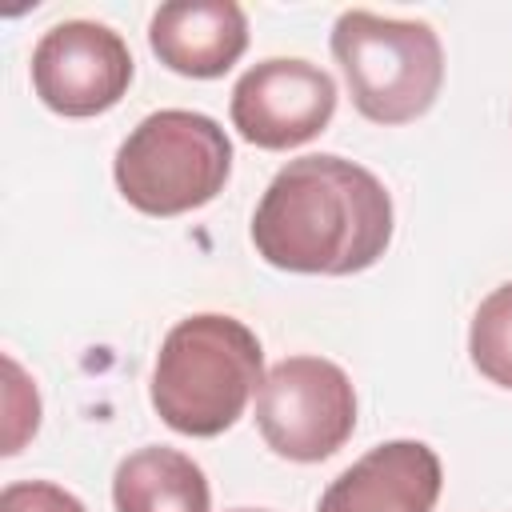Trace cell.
<instances>
[{
  "instance_id": "cell-2",
  "label": "cell",
  "mask_w": 512,
  "mask_h": 512,
  "mask_svg": "<svg viewBox=\"0 0 512 512\" xmlns=\"http://www.w3.org/2000/svg\"><path fill=\"white\" fill-rule=\"evenodd\" d=\"M264 380V348L256 332L224 312L180 320L152 368V408L184 436H220L232 428Z\"/></svg>"
},
{
  "instance_id": "cell-1",
  "label": "cell",
  "mask_w": 512,
  "mask_h": 512,
  "mask_svg": "<svg viewBox=\"0 0 512 512\" xmlns=\"http://www.w3.org/2000/svg\"><path fill=\"white\" fill-rule=\"evenodd\" d=\"M392 240L388 188L344 156L288 160L252 216L256 252L284 272L352 276L372 268Z\"/></svg>"
},
{
  "instance_id": "cell-13",
  "label": "cell",
  "mask_w": 512,
  "mask_h": 512,
  "mask_svg": "<svg viewBox=\"0 0 512 512\" xmlns=\"http://www.w3.org/2000/svg\"><path fill=\"white\" fill-rule=\"evenodd\" d=\"M232 512H264V508H232Z\"/></svg>"
},
{
  "instance_id": "cell-4",
  "label": "cell",
  "mask_w": 512,
  "mask_h": 512,
  "mask_svg": "<svg viewBox=\"0 0 512 512\" xmlns=\"http://www.w3.org/2000/svg\"><path fill=\"white\" fill-rule=\"evenodd\" d=\"M332 56L344 68L352 104L376 124H408L440 96L444 48L424 20L348 8L332 28Z\"/></svg>"
},
{
  "instance_id": "cell-11",
  "label": "cell",
  "mask_w": 512,
  "mask_h": 512,
  "mask_svg": "<svg viewBox=\"0 0 512 512\" xmlns=\"http://www.w3.org/2000/svg\"><path fill=\"white\" fill-rule=\"evenodd\" d=\"M468 352L480 376L512 388V284H500L492 296L480 300L468 328Z\"/></svg>"
},
{
  "instance_id": "cell-12",
  "label": "cell",
  "mask_w": 512,
  "mask_h": 512,
  "mask_svg": "<svg viewBox=\"0 0 512 512\" xmlns=\"http://www.w3.org/2000/svg\"><path fill=\"white\" fill-rule=\"evenodd\" d=\"M0 512H88L72 492L48 480H16L0 496Z\"/></svg>"
},
{
  "instance_id": "cell-10",
  "label": "cell",
  "mask_w": 512,
  "mask_h": 512,
  "mask_svg": "<svg viewBox=\"0 0 512 512\" xmlns=\"http://www.w3.org/2000/svg\"><path fill=\"white\" fill-rule=\"evenodd\" d=\"M116 512H208L212 492L204 468L164 444L136 448L112 476Z\"/></svg>"
},
{
  "instance_id": "cell-8",
  "label": "cell",
  "mask_w": 512,
  "mask_h": 512,
  "mask_svg": "<svg viewBox=\"0 0 512 512\" xmlns=\"http://www.w3.org/2000/svg\"><path fill=\"white\" fill-rule=\"evenodd\" d=\"M440 480V456L424 440H388L344 468L316 512H432Z\"/></svg>"
},
{
  "instance_id": "cell-7",
  "label": "cell",
  "mask_w": 512,
  "mask_h": 512,
  "mask_svg": "<svg viewBox=\"0 0 512 512\" xmlns=\"http://www.w3.org/2000/svg\"><path fill=\"white\" fill-rule=\"evenodd\" d=\"M336 112V80L308 60L272 56L232 88V124L256 148H296L324 132Z\"/></svg>"
},
{
  "instance_id": "cell-9",
  "label": "cell",
  "mask_w": 512,
  "mask_h": 512,
  "mask_svg": "<svg viewBox=\"0 0 512 512\" xmlns=\"http://www.w3.org/2000/svg\"><path fill=\"white\" fill-rule=\"evenodd\" d=\"M148 44L164 68L196 80L224 76L248 48V20L236 0H172L148 24Z\"/></svg>"
},
{
  "instance_id": "cell-6",
  "label": "cell",
  "mask_w": 512,
  "mask_h": 512,
  "mask_svg": "<svg viewBox=\"0 0 512 512\" xmlns=\"http://www.w3.org/2000/svg\"><path fill=\"white\" fill-rule=\"evenodd\" d=\"M132 84V52L108 24L64 20L32 48V88L60 116H96Z\"/></svg>"
},
{
  "instance_id": "cell-3",
  "label": "cell",
  "mask_w": 512,
  "mask_h": 512,
  "mask_svg": "<svg viewBox=\"0 0 512 512\" xmlns=\"http://www.w3.org/2000/svg\"><path fill=\"white\" fill-rule=\"evenodd\" d=\"M112 172L132 208L148 216H180L224 192L232 144L212 116L160 108L124 136Z\"/></svg>"
},
{
  "instance_id": "cell-5",
  "label": "cell",
  "mask_w": 512,
  "mask_h": 512,
  "mask_svg": "<svg viewBox=\"0 0 512 512\" xmlns=\"http://www.w3.org/2000/svg\"><path fill=\"white\" fill-rule=\"evenodd\" d=\"M256 428L264 444L296 464H316L344 448L356 428V392L340 364L288 356L256 388Z\"/></svg>"
}]
</instances>
